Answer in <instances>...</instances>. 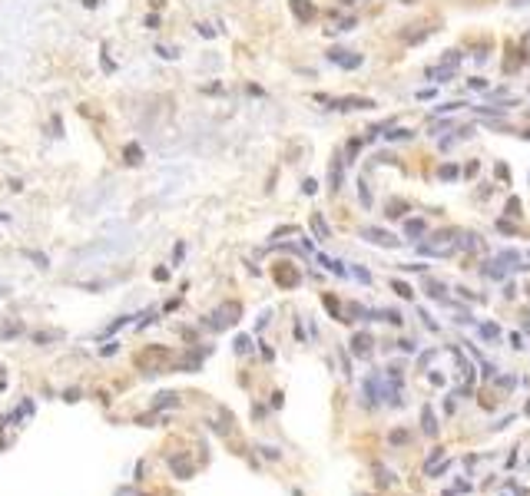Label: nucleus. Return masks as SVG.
Here are the masks:
<instances>
[{
  "mask_svg": "<svg viewBox=\"0 0 530 496\" xmlns=\"http://www.w3.org/2000/svg\"><path fill=\"white\" fill-rule=\"evenodd\" d=\"M123 159H126V165H139L143 162V146L139 143H126L123 146Z\"/></svg>",
  "mask_w": 530,
  "mask_h": 496,
  "instance_id": "nucleus-6",
  "label": "nucleus"
},
{
  "mask_svg": "<svg viewBox=\"0 0 530 496\" xmlns=\"http://www.w3.org/2000/svg\"><path fill=\"white\" fill-rule=\"evenodd\" d=\"M477 172H480V162H471V165H467V169H464V179H474Z\"/></svg>",
  "mask_w": 530,
  "mask_h": 496,
  "instance_id": "nucleus-35",
  "label": "nucleus"
},
{
  "mask_svg": "<svg viewBox=\"0 0 530 496\" xmlns=\"http://www.w3.org/2000/svg\"><path fill=\"white\" fill-rule=\"evenodd\" d=\"M152 278H156V281H166V278H169V268H156Z\"/></svg>",
  "mask_w": 530,
  "mask_h": 496,
  "instance_id": "nucleus-40",
  "label": "nucleus"
},
{
  "mask_svg": "<svg viewBox=\"0 0 530 496\" xmlns=\"http://www.w3.org/2000/svg\"><path fill=\"white\" fill-rule=\"evenodd\" d=\"M30 261H37V268H50V258L43 252H30Z\"/></svg>",
  "mask_w": 530,
  "mask_h": 496,
  "instance_id": "nucleus-25",
  "label": "nucleus"
},
{
  "mask_svg": "<svg viewBox=\"0 0 530 496\" xmlns=\"http://www.w3.org/2000/svg\"><path fill=\"white\" fill-rule=\"evenodd\" d=\"M467 86H471V90H487L491 83H487L484 76H474V80H467Z\"/></svg>",
  "mask_w": 530,
  "mask_h": 496,
  "instance_id": "nucleus-28",
  "label": "nucleus"
},
{
  "mask_svg": "<svg viewBox=\"0 0 530 496\" xmlns=\"http://www.w3.org/2000/svg\"><path fill=\"white\" fill-rule=\"evenodd\" d=\"M511 348H517V351L524 348V337H520V334H511Z\"/></svg>",
  "mask_w": 530,
  "mask_h": 496,
  "instance_id": "nucleus-42",
  "label": "nucleus"
},
{
  "mask_svg": "<svg viewBox=\"0 0 530 496\" xmlns=\"http://www.w3.org/2000/svg\"><path fill=\"white\" fill-rule=\"evenodd\" d=\"M318 265H325V268L335 272V275H348V268H345L341 261H335V258H328V255H318Z\"/></svg>",
  "mask_w": 530,
  "mask_h": 496,
  "instance_id": "nucleus-10",
  "label": "nucleus"
},
{
  "mask_svg": "<svg viewBox=\"0 0 530 496\" xmlns=\"http://www.w3.org/2000/svg\"><path fill=\"white\" fill-rule=\"evenodd\" d=\"M358 199H361L364 208H371V192H368V185H364V182H358Z\"/></svg>",
  "mask_w": 530,
  "mask_h": 496,
  "instance_id": "nucleus-22",
  "label": "nucleus"
},
{
  "mask_svg": "<svg viewBox=\"0 0 530 496\" xmlns=\"http://www.w3.org/2000/svg\"><path fill=\"white\" fill-rule=\"evenodd\" d=\"M248 351H252V337L239 334V337H235V354H248Z\"/></svg>",
  "mask_w": 530,
  "mask_h": 496,
  "instance_id": "nucleus-16",
  "label": "nucleus"
},
{
  "mask_svg": "<svg viewBox=\"0 0 530 496\" xmlns=\"http://www.w3.org/2000/svg\"><path fill=\"white\" fill-rule=\"evenodd\" d=\"M351 351H355V354H368V351H371V337H368V334H355Z\"/></svg>",
  "mask_w": 530,
  "mask_h": 496,
  "instance_id": "nucleus-12",
  "label": "nucleus"
},
{
  "mask_svg": "<svg viewBox=\"0 0 530 496\" xmlns=\"http://www.w3.org/2000/svg\"><path fill=\"white\" fill-rule=\"evenodd\" d=\"M474 136V126H461L457 129V139H471Z\"/></svg>",
  "mask_w": 530,
  "mask_h": 496,
  "instance_id": "nucleus-37",
  "label": "nucleus"
},
{
  "mask_svg": "<svg viewBox=\"0 0 530 496\" xmlns=\"http://www.w3.org/2000/svg\"><path fill=\"white\" fill-rule=\"evenodd\" d=\"M328 63H338V66H345V70H358L361 63H364V56L361 53H351V50H341V47H335V50H328Z\"/></svg>",
  "mask_w": 530,
  "mask_h": 496,
  "instance_id": "nucleus-2",
  "label": "nucleus"
},
{
  "mask_svg": "<svg viewBox=\"0 0 530 496\" xmlns=\"http://www.w3.org/2000/svg\"><path fill=\"white\" fill-rule=\"evenodd\" d=\"M156 53L163 56V60H176V56H179L176 50H172V47H156Z\"/></svg>",
  "mask_w": 530,
  "mask_h": 496,
  "instance_id": "nucleus-32",
  "label": "nucleus"
},
{
  "mask_svg": "<svg viewBox=\"0 0 530 496\" xmlns=\"http://www.w3.org/2000/svg\"><path fill=\"white\" fill-rule=\"evenodd\" d=\"M457 248H467V252H474V248H477V235H464V239L457 241Z\"/></svg>",
  "mask_w": 530,
  "mask_h": 496,
  "instance_id": "nucleus-24",
  "label": "nucleus"
},
{
  "mask_svg": "<svg viewBox=\"0 0 530 496\" xmlns=\"http://www.w3.org/2000/svg\"><path fill=\"white\" fill-rule=\"evenodd\" d=\"M507 215H520V202H517V199L507 202Z\"/></svg>",
  "mask_w": 530,
  "mask_h": 496,
  "instance_id": "nucleus-38",
  "label": "nucleus"
},
{
  "mask_svg": "<svg viewBox=\"0 0 530 496\" xmlns=\"http://www.w3.org/2000/svg\"><path fill=\"white\" fill-rule=\"evenodd\" d=\"M235 314H239V304H226L222 311H215V314H212V321H209V324L222 331V328H229V324H235V321H239Z\"/></svg>",
  "mask_w": 530,
  "mask_h": 496,
  "instance_id": "nucleus-4",
  "label": "nucleus"
},
{
  "mask_svg": "<svg viewBox=\"0 0 530 496\" xmlns=\"http://www.w3.org/2000/svg\"><path fill=\"white\" fill-rule=\"evenodd\" d=\"M361 239L371 241V245H381V248H398L401 241L391 235V232H384V228H375V225H364L361 228Z\"/></svg>",
  "mask_w": 530,
  "mask_h": 496,
  "instance_id": "nucleus-1",
  "label": "nucleus"
},
{
  "mask_svg": "<svg viewBox=\"0 0 530 496\" xmlns=\"http://www.w3.org/2000/svg\"><path fill=\"white\" fill-rule=\"evenodd\" d=\"M398 344H401V351H408V354L417 351V341H398Z\"/></svg>",
  "mask_w": 530,
  "mask_h": 496,
  "instance_id": "nucleus-41",
  "label": "nucleus"
},
{
  "mask_svg": "<svg viewBox=\"0 0 530 496\" xmlns=\"http://www.w3.org/2000/svg\"><path fill=\"white\" fill-rule=\"evenodd\" d=\"M60 334L57 331H37V334H33V344H47V341H57Z\"/></svg>",
  "mask_w": 530,
  "mask_h": 496,
  "instance_id": "nucleus-17",
  "label": "nucleus"
},
{
  "mask_svg": "<svg viewBox=\"0 0 530 496\" xmlns=\"http://www.w3.org/2000/svg\"><path fill=\"white\" fill-rule=\"evenodd\" d=\"M0 222H3V225H7V222H10V215H7V212H0Z\"/></svg>",
  "mask_w": 530,
  "mask_h": 496,
  "instance_id": "nucleus-46",
  "label": "nucleus"
},
{
  "mask_svg": "<svg viewBox=\"0 0 530 496\" xmlns=\"http://www.w3.org/2000/svg\"><path fill=\"white\" fill-rule=\"evenodd\" d=\"M461 106H471V103H464V99H451V103H441V106H434V116H447V112H454V110H461Z\"/></svg>",
  "mask_w": 530,
  "mask_h": 496,
  "instance_id": "nucleus-13",
  "label": "nucleus"
},
{
  "mask_svg": "<svg viewBox=\"0 0 530 496\" xmlns=\"http://www.w3.org/2000/svg\"><path fill=\"white\" fill-rule=\"evenodd\" d=\"M391 288H395V291L401 294V298H414V291H411V288H408L404 281H391Z\"/></svg>",
  "mask_w": 530,
  "mask_h": 496,
  "instance_id": "nucleus-23",
  "label": "nucleus"
},
{
  "mask_svg": "<svg viewBox=\"0 0 530 496\" xmlns=\"http://www.w3.org/2000/svg\"><path fill=\"white\" fill-rule=\"evenodd\" d=\"M351 275L358 278V281H364V285H371V275H368V272H364L361 265H355V268H351Z\"/></svg>",
  "mask_w": 530,
  "mask_h": 496,
  "instance_id": "nucleus-27",
  "label": "nucleus"
},
{
  "mask_svg": "<svg viewBox=\"0 0 530 496\" xmlns=\"http://www.w3.org/2000/svg\"><path fill=\"white\" fill-rule=\"evenodd\" d=\"M384 139H388V143H404V139H414V132H411V129H388Z\"/></svg>",
  "mask_w": 530,
  "mask_h": 496,
  "instance_id": "nucleus-11",
  "label": "nucleus"
},
{
  "mask_svg": "<svg viewBox=\"0 0 530 496\" xmlns=\"http://www.w3.org/2000/svg\"><path fill=\"white\" fill-rule=\"evenodd\" d=\"M424 228H428V225H424L421 219H408V222H404V232H408V235H424Z\"/></svg>",
  "mask_w": 530,
  "mask_h": 496,
  "instance_id": "nucleus-15",
  "label": "nucleus"
},
{
  "mask_svg": "<svg viewBox=\"0 0 530 496\" xmlns=\"http://www.w3.org/2000/svg\"><path fill=\"white\" fill-rule=\"evenodd\" d=\"M527 414H530V407H527Z\"/></svg>",
  "mask_w": 530,
  "mask_h": 496,
  "instance_id": "nucleus-48",
  "label": "nucleus"
},
{
  "mask_svg": "<svg viewBox=\"0 0 530 496\" xmlns=\"http://www.w3.org/2000/svg\"><path fill=\"white\" fill-rule=\"evenodd\" d=\"M401 272H424V265H411L408 261V265H401Z\"/></svg>",
  "mask_w": 530,
  "mask_h": 496,
  "instance_id": "nucleus-45",
  "label": "nucleus"
},
{
  "mask_svg": "<svg viewBox=\"0 0 530 496\" xmlns=\"http://www.w3.org/2000/svg\"><path fill=\"white\" fill-rule=\"evenodd\" d=\"M169 404H176V394H159V400L152 407H169Z\"/></svg>",
  "mask_w": 530,
  "mask_h": 496,
  "instance_id": "nucleus-31",
  "label": "nucleus"
},
{
  "mask_svg": "<svg viewBox=\"0 0 530 496\" xmlns=\"http://www.w3.org/2000/svg\"><path fill=\"white\" fill-rule=\"evenodd\" d=\"M457 63H461V50H447V53H444V66H451V70H454Z\"/></svg>",
  "mask_w": 530,
  "mask_h": 496,
  "instance_id": "nucleus-21",
  "label": "nucleus"
},
{
  "mask_svg": "<svg viewBox=\"0 0 530 496\" xmlns=\"http://www.w3.org/2000/svg\"><path fill=\"white\" fill-rule=\"evenodd\" d=\"M331 110H375V99H361V96H348V99H331Z\"/></svg>",
  "mask_w": 530,
  "mask_h": 496,
  "instance_id": "nucleus-3",
  "label": "nucleus"
},
{
  "mask_svg": "<svg viewBox=\"0 0 530 496\" xmlns=\"http://www.w3.org/2000/svg\"><path fill=\"white\" fill-rule=\"evenodd\" d=\"M292 10L298 14V20H302V23H308V20L315 17V7H312V3H305V0H292Z\"/></svg>",
  "mask_w": 530,
  "mask_h": 496,
  "instance_id": "nucleus-7",
  "label": "nucleus"
},
{
  "mask_svg": "<svg viewBox=\"0 0 530 496\" xmlns=\"http://www.w3.org/2000/svg\"><path fill=\"white\" fill-rule=\"evenodd\" d=\"M328 182H331V192H338L341 182H345V159H338V156H335V162L328 169Z\"/></svg>",
  "mask_w": 530,
  "mask_h": 496,
  "instance_id": "nucleus-5",
  "label": "nucleus"
},
{
  "mask_svg": "<svg viewBox=\"0 0 530 496\" xmlns=\"http://www.w3.org/2000/svg\"><path fill=\"white\" fill-rule=\"evenodd\" d=\"M262 450V457H268V460H279V450L275 447H259Z\"/></svg>",
  "mask_w": 530,
  "mask_h": 496,
  "instance_id": "nucleus-36",
  "label": "nucleus"
},
{
  "mask_svg": "<svg viewBox=\"0 0 530 496\" xmlns=\"http://www.w3.org/2000/svg\"><path fill=\"white\" fill-rule=\"evenodd\" d=\"M182 255H186V245L179 241V245L172 248V265H179V261H182Z\"/></svg>",
  "mask_w": 530,
  "mask_h": 496,
  "instance_id": "nucleus-33",
  "label": "nucleus"
},
{
  "mask_svg": "<svg viewBox=\"0 0 530 496\" xmlns=\"http://www.w3.org/2000/svg\"><path fill=\"white\" fill-rule=\"evenodd\" d=\"M428 294H431V298H441V301H444V285H437V281H428Z\"/></svg>",
  "mask_w": 530,
  "mask_h": 496,
  "instance_id": "nucleus-26",
  "label": "nucleus"
},
{
  "mask_svg": "<svg viewBox=\"0 0 530 496\" xmlns=\"http://www.w3.org/2000/svg\"><path fill=\"white\" fill-rule=\"evenodd\" d=\"M169 466L176 470V477H179V480H189L192 477V470L186 466V460H182V457H169Z\"/></svg>",
  "mask_w": 530,
  "mask_h": 496,
  "instance_id": "nucleus-9",
  "label": "nucleus"
},
{
  "mask_svg": "<svg viewBox=\"0 0 530 496\" xmlns=\"http://www.w3.org/2000/svg\"><path fill=\"white\" fill-rule=\"evenodd\" d=\"M312 225H315V232H318V239H328V225L322 222V215H312Z\"/></svg>",
  "mask_w": 530,
  "mask_h": 496,
  "instance_id": "nucleus-20",
  "label": "nucleus"
},
{
  "mask_svg": "<svg viewBox=\"0 0 530 496\" xmlns=\"http://www.w3.org/2000/svg\"><path fill=\"white\" fill-rule=\"evenodd\" d=\"M480 334H484V341H497V337H500L497 324H480Z\"/></svg>",
  "mask_w": 530,
  "mask_h": 496,
  "instance_id": "nucleus-19",
  "label": "nucleus"
},
{
  "mask_svg": "<svg viewBox=\"0 0 530 496\" xmlns=\"http://www.w3.org/2000/svg\"><path fill=\"white\" fill-rule=\"evenodd\" d=\"M196 30H199V37H206V40H212V37H215V30H212L209 23H196Z\"/></svg>",
  "mask_w": 530,
  "mask_h": 496,
  "instance_id": "nucleus-29",
  "label": "nucleus"
},
{
  "mask_svg": "<svg viewBox=\"0 0 530 496\" xmlns=\"http://www.w3.org/2000/svg\"><path fill=\"white\" fill-rule=\"evenodd\" d=\"M116 351H119V344L113 341V344H106V348H103V357H110V354H116Z\"/></svg>",
  "mask_w": 530,
  "mask_h": 496,
  "instance_id": "nucleus-44",
  "label": "nucleus"
},
{
  "mask_svg": "<svg viewBox=\"0 0 530 496\" xmlns=\"http://www.w3.org/2000/svg\"><path fill=\"white\" fill-rule=\"evenodd\" d=\"M457 176H461V169H457L454 162H444V165H441V179H444V182H454Z\"/></svg>",
  "mask_w": 530,
  "mask_h": 496,
  "instance_id": "nucleus-14",
  "label": "nucleus"
},
{
  "mask_svg": "<svg viewBox=\"0 0 530 496\" xmlns=\"http://www.w3.org/2000/svg\"><path fill=\"white\" fill-rule=\"evenodd\" d=\"M83 3H86V7H96V3H99V0H83Z\"/></svg>",
  "mask_w": 530,
  "mask_h": 496,
  "instance_id": "nucleus-47",
  "label": "nucleus"
},
{
  "mask_svg": "<svg viewBox=\"0 0 530 496\" xmlns=\"http://www.w3.org/2000/svg\"><path fill=\"white\" fill-rule=\"evenodd\" d=\"M355 27H358V20H355V17H348V20H341L335 30H355Z\"/></svg>",
  "mask_w": 530,
  "mask_h": 496,
  "instance_id": "nucleus-34",
  "label": "nucleus"
},
{
  "mask_svg": "<svg viewBox=\"0 0 530 496\" xmlns=\"http://www.w3.org/2000/svg\"><path fill=\"white\" fill-rule=\"evenodd\" d=\"M63 400H66V404H76V400H80V390H66Z\"/></svg>",
  "mask_w": 530,
  "mask_h": 496,
  "instance_id": "nucleus-39",
  "label": "nucleus"
},
{
  "mask_svg": "<svg viewBox=\"0 0 530 496\" xmlns=\"http://www.w3.org/2000/svg\"><path fill=\"white\" fill-rule=\"evenodd\" d=\"M302 192H305V195H315V192H318V182H315V179H305V182H302Z\"/></svg>",
  "mask_w": 530,
  "mask_h": 496,
  "instance_id": "nucleus-30",
  "label": "nucleus"
},
{
  "mask_svg": "<svg viewBox=\"0 0 530 496\" xmlns=\"http://www.w3.org/2000/svg\"><path fill=\"white\" fill-rule=\"evenodd\" d=\"M424 433H431V437L437 433V423H434V414H431V407L424 410Z\"/></svg>",
  "mask_w": 530,
  "mask_h": 496,
  "instance_id": "nucleus-18",
  "label": "nucleus"
},
{
  "mask_svg": "<svg viewBox=\"0 0 530 496\" xmlns=\"http://www.w3.org/2000/svg\"><path fill=\"white\" fill-rule=\"evenodd\" d=\"M428 76H431L434 83H451L454 70H451V66H431V70H428Z\"/></svg>",
  "mask_w": 530,
  "mask_h": 496,
  "instance_id": "nucleus-8",
  "label": "nucleus"
},
{
  "mask_svg": "<svg viewBox=\"0 0 530 496\" xmlns=\"http://www.w3.org/2000/svg\"><path fill=\"white\" fill-rule=\"evenodd\" d=\"M146 27H149V30H156V27H159V17H156V14H149V17H146Z\"/></svg>",
  "mask_w": 530,
  "mask_h": 496,
  "instance_id": "nucleus-43",
  "label": "nucleus"
}]
</instances>
